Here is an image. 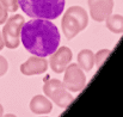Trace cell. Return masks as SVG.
<instances>
[{"label": "cell", "mask_w": 123, "mask_h": 117, "mask_svg": "<svg viewBox=\"0 0 123 117\" xmlns=\"http://www.w3.org/2000/svg\"><path fill=\"white\" fill-rule=\"evenodd\" d=\"M20 39L30 54L47 57L59 48L61 37L59 29L49 19L32 18L23 24Z\"/></svg>", "instance_id": "6da1fadb"}, {"label": "cell", "mask_w": 123, "mask_h": 117, "mask_svg": "<svg viewBox=\"0 0 123 117\" xmlns=\"http://www.w3.org/2000/svg\"><path fill=\"white\" fill-rule=\"evenodd\" d=\"M66 0H18L22 11L30 18L57 19L65 8Z\"/></svg>", "instance_id": "7a4b0ae2"}, {"label": "cell", "mask_w": 123, "mask_h": 117, "mask_svg": "<svg viewBox=\"0 0 123 117\" xmlns=\"http://www.w3.org/2000/svg\"><path fill=\"white\" fill-rule=\"evenodd\" d=\"M88 24V14L81 6H71L63 14L61 26L67 39L74 38L79 32L86 29Z\"/></svg>", "instance_id": "3957f363"}, {"label": "cell", "mask_w": 123, "mask_h": 117, "mask_svg": "<svg viewBox=\"0 0 123 117\" xmlns=\"http://www.w3.org/2000/svg\"><path fill=\"white\" fill-rule=\"evenodd\" d=\"M44 94L54 102L59 108L66 109L73 102V96L68 92V90L63 86V84L59 79H49L43 85Z\"/></svg>", "instance_id": "277c9868"}, {"label": "cell", "mask_w": 123, "mask_h": 117, "mask_svg": "<svg viewBox=\"0 0 123 117\" xmlns=\"http://www.w3.org/2000/svg\"><path fill=\"white\" fill-rule=\"evenodd\" d=\"M24 23V17L20 14H14L4 23L5 25L2 28L1 36L4 39V44L8 49L18 48L20 42V30Z\"/></svg>", "instance_id": "5b68a950"}, {"label": "cell", "mask_w": 123, "mask_h": 117, "mask_svg": "<svg viewBox=\"0 0 123 117\" xmlns=\"http://www.w3.org/2000/svg\"><path fill=\"white\" fill-rule=\"evenodd\" d=\"M63 72L62 84L69 92H80L86 86V75L78 63H69Z\"/></svg>", "instance_id": "8992f818"}, {"label": "cell", "mask_w": 123, "mask_h": 117, "mask_svg": "<svg viewBox=\"0 0 123 117\" xmlns=\"http://www.w3.org/2000/svg\"><path fill=\"white\" fill-rule=\"evenodd\" d=\"M49 62L50 68L54 73H63L66 67L71 63L72 61V50L68 47H61L57 48L51 55H49Z\"/></svg>", "instance_id": "52a82bcc"}, {"label": "cell", "mask_w": 123, "mask_h": 117, "mask_svg": "<svg viewBox=\"0 0 123 117\" xmlns=\"http://www.w3.org/2000/svg\"><path fill=\"white\" fill-rule=\"evenodd\" d=\"M90 16L94 22H104L114 10V0H88Z\"/></svg>", "instance_id": "ba28073f"}, {"label": "cell", "mask_w": 123, "mask_h": 117, "mask_svg": "<svg viewBox=\"0 0 123 117\" xmlns=\"http://www.w3.org/2000/svg\"><path fill=\"white\" fill-rule=\"evenodd\" d=\"M48 69V61L45 57L40 56H31L20 66V72L24 75H38L45 73Z\"/></svg>", "instance_id": "9c48e42d"}, {"label": "cell", "mask_w": 123, "mask_h": 117, "mask_svg": "<svg viewBox=\"0 0 123 117\" xmlns=\"http://www.w3.org/2000/svg\"><path fill=\"white\" fill-rule=\"evenodd\" d=\"M53 103L44 96L37 94L30 102V110L35 115H47L51 111Z\"/></svg>", "instance_id": "30bf717a"}, {"label": "cell", "mask_w": 123, "mask_h": 117, "mask_svg": "<svg viewBox=\"0 0 123 117\" xmlns=\"http://www.w3.org/2000/svg\"><path fill=\"white\" fill-rule=\"evenodd\" d=\"M78 65L84 72H90L94 67V54L90 49H82L78 54Z\"/></svg>", "instance_id": "8fae6325"}, {"label": "cell", "mask_w": 123, "mask_h": 117, "mask_svg": "<svg viewBox=\"0 0 123 117\" xmlns=\"http://www.w3.org/2000/svg\"><path fill=\"white\" fill-rule=\"evenodd\" d=\"M106 28L114 34H123V16L121 14H110L106 19Z\"/></svg>", "instance_id": "7c38bea8"}, {"label": "cell", "mask_w": 123, "mask_h": 117, "mask_svg": "<svg viewBox=\"0 0 123 117\" xmlns=\"http://www.w3.org/2000/svg\"><path fill=\"white\" fill-rule=\"evenodd\" d=\"M110 54H111V51L109 49H102L97 54H94V65L97 66V68H99L105 62V60L109 57Z\"/></svg>", "instance_id": "4fadbf2b"}, {"label": "cell", "mask_w": 123, "mask_h": 117, "mask_svg": "<svg viewBox=\"0 0 123 117\" xmlns=\"http://www.w3.org/2000/svg\"><path fill=\"white\" fill-rule=\"evenodd\" d=\"M0 4L5 7V10L7 12H17V10L19 8L18 5V0H0Z\"/></svg>", "instance_id": "5bb4252c"}, {"label": "cell", "mask_w": 123, "mask_h": 117, "mask_svg": "<svg viewBox=\"0 0 123 117\" xmlns=\"http://www.w3.org/2000/svg\"><path fill=\"white\" fill-rule=\"evenodd\" d=\"M7 69H8V62L4 56L0 55V77L5 75L7 73Z\"/></svg>", "instance_id": "9a60e30c"}, {"label": "cell", "mask_w": 123, "mask_h": 117, "mask_svg": "<svg viewBox=\"0 0 123 117\" xmlns=\"http://www.w3.org/2000/svg\"><path fill=\"white\" fill-rule=\"evenodd\" d=\"M7 11L5 10V7L0 4V25L1 24H4L6 20H7Z\"/></svg>", "instance_id": "2e32d148"}, {"label": "cell", "mask_w": 123, "mask_h": 117, "mask_svg": "<svg viewBox=\"0 0 123 117\" xmlns=\"http://www.w3.org/2000/svg\"><path fill=\"white\" fill-rule=\"evenodd\" d=\"M5 47V44H4V39H2V36H1V31H0V51L2 50V48Z\"/></svg>", "instance_id": "e0dca14e"}, {"label": "cell", "mask_w": 123, "mask_h": 117, "mask_svg": "<svg viewBox=\"0 0 123 117\" xmlns=\"http://www.w3.org/2000/svg\"><path fill=\"white\" fill-rule=\"evenodd\" d=\"M4 115V108H2V105L0 104V116H2Z\"/></svg>", "instance_id": "ac0fdd59"}]
</instances>
